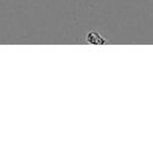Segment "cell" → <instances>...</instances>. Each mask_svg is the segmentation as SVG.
<instances>
[{
  "instance_id": "6da1fadb",
  "label": "cell",
  "mask_w": 153,
  "mask_h": 152,
  "mask_svg": "<svg viewBox=\"0 0 153 152\" xmlns=\"http://www.w3.org/2000/svg\"><path fill=\"white\" fill-rule=\"evenodd\" d=\"M85 41H87L88 43H90V44H104V43L106 42L105 39H103L100 33H98L95 30H92L88 33Z\"/></svg>"
}]
</instances>
